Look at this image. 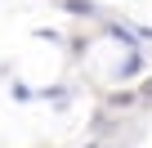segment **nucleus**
Segmentation results:
<instances>
[{"instance_id": "nucleus-1", "label": "nucleus", "mask_w": 152, "mask_h": 148, "mask_svg": "<svg viewBox=\"0 0 152 148\" xmlns=\"http://www.w3.org/2000/svg\"><path fill=\"white\" fill-rule=\"evenodd\" d=\"M67 9L72 14H94V5H85V0H67Z\"/></svg>"}]
</instances>
